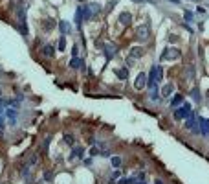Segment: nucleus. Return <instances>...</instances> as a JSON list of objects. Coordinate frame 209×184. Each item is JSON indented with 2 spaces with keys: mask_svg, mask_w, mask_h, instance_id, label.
I'll use <instances>...</instances> for the list:
<instances>
[{
  "mask_svg": "<svg viewBox=\"0 0 209 184\" xmlns=\"http://www.w3.org/2000/svg\"><path fill=\"white\" fill-rule=\"evenodd\" d=\"M114 54H116V48H112V46H106V57L110 59Z\"/></svg>",
  "mask_w": 209,
  "mask_h": 184,
  "instance_id": "393cba45",
  "label": "nucleus"
},
{
  "mask_svg": "<svg viewBox=\"0 0 209 184\" xmlns=\"http://www.w3.org/2000/svg\"><path fill=\"white\" fill-rule=\"evenodd\" d=\"M48 144H50V138H46V140H44V146H42V149H44V151L48 149Z\"/></svg>",
  "mask_w": 209,
  "mask_h": 184,
  "instance_id": "c756f323",
  "label": "nucleus"
},
{
  "mask_svg": "<svg viewBox=\"0 0 209 184\" xmlns=\"http://www.w3.org/2000/svg\"><path fill=\"white\" fill-rule=\"evenodd\" d=\"M193 114V109H191V103H183L182 107H178L174 110V118L176 120H182V118H187Z\"/></svg>",
  "mask_w": 209,
  "mask_h": 184,
  "instance_id": "f03ea898",
  "label": "nucleus"
},
{
  "mask_svg": "<svg viewBox=\"0 0 209 184\" xmlns=\"http://www.w3.org/2000/svg\"><path fill=\"white\" fill-rule=\"evenodd\" d=\"M57 24H55V20L53 18H48V20H44V30L48 31V30H53Z\"/></svg>",
  "mask_w": 209,
  "mask_h": 184,
  "instance_id": "4468645a",
  "label": "nucleus"
},
{
  "mask_svg": "<svg viewBox=\"0 0 209 184\" xmlns=\"http://www.w3.org/2000/svg\"><path fill=\"white\" fill-rule=\"evenodd\" d=\"M149 98H150L152 101H158V100H160V96H158V87H152V88H150V96H149Z\"/></svg>",
  "mask_w": 209,
  "mask_h": 184,
  "instance_id": "a211bd4d",
  "label": "nucleus"
},
{
  "mask_svg": "<svg viewBox=\"0 0 209 184\" xmlns=\"http://www.w3.org/2000/svg\"><path fill=\"white\" fill-rule=\"evenodd\" d=\"M182 57V52L178 48H165L161 54V61H178Z\"/></svg>",
  "mask_w": 209,
  "mask_h": 184,
  "instance_id": "f257e3e1",
  "label": "nucleus"
},
{
  "mask_svg": "<svg viewBox=\"0 0 209 184\" xmlns=\"http://www.w3.org/2000/svg\"><path fill=\"white\" fill-rule=\"evenodd\" d=\"M119 22H121L123 26H128L130 22H132V15H130L128 11H123V13L119 15Z\"/></svg>",
  "mask_w": 209,
  "mask_h": 184,
  "instance_id": "1a4fd4ad",
  "label": "nucleus"
},
{
  "mask_svg": "<svg viewBox=\"0 0 209 184\" xmlns=\"http://www.w3.org/2000/svg\"><path fill=\"white\" fill-rule=\"evenodd\" d=\"M183 17H185V20H187V22H191V20H193V13H191V11H185V15H183Z\"/></svg>",
  "mask_w": 209,
  "mask_h": 184,
  "instance_id": "a878e982",
  "label": "nucleus"
},
{
  "mask_svg": "<svg viewBox=\"0 0 209 184\" xmlns=\"http://www.w3.org/2000/svg\"><path fill=\"white\" fill-rule=\"evenodd\" d=\"M112 166L114 168H119L121 166V158L119 156H112Z\"/></svg>",
  "mask_w": 209,
  "mask_h": 184,
  "instance_id": "4be33fe9",
  "label": "nucleus"
},
{
  "mask_svg": "<svg viewBox=\"0 0 209 184\" xmlns=\"http://www.w3.org/2000/svg\"><path fill=\"white\" fill-rule=\"evenodd\" d=\"M72 55H74V57H77V46H74V50H72Z\"/></svg>",
  "mask_w": 209,
  "mask_h": 184,
  "instance_id": "2f4dec72",
  "label": "nucleus"
},
{
  "mask_svg": "<svg viewBox=\"0 0 209 184\" xmlns=\"http://www.w3.org/2000/svg\"><path fill=\"white\" fill-rule=\"evenodd\" d=\"M64 48H66V39H64V35L59 39V52H64Z\"/></svg>",
  "mask_w": 209,
  "mask_h": 184,
  "instance_id": "412c9836",
  "label": "nucleus"
},
{
  "mask_svg": "<svg viewBox=\"0 0 209 184\" xmlns=\"http://www.w3.org/2000/svg\"><path fill=\"white\" fill-rule=\"evenodd\" d=\"M90 9L94 11V13H97L99 11V4H90Z\"/></svg>",
  "mask_w": 209,
  "mask_h": 184,
  "instance_id": "cd10ccee",
  "label": "nucleus"
},
{
  "mask_svg": "<svg viewBox=\"0 0 209 184\" xmlns=\"http://www.w3.org/2000/svg\"><path fill=\"white\" fill-rule=\"evenodd\" d=\"M147 85V74H138V77H136V81H134V88L136 90H141L143 87Z\"/></svg>",
  "mask_w": 209,
  "mask_h": 184,
  "instance_id": "423d86ee",
  "label": "nucleus"
},
{
  "mask_svg": "<svg viewBox=\"0 0 209 184\" xmlns=\"http://www.w3.org/2000/svg\"><path fill=\"white\" fill-rule=\"evenodd\" d=\"M90 155H92V156L97 155V149H96V147H92V149H90Z\"/></svg>",
  "mask_w": 209,
  "mask_h": 184,
  "instance_id": "7c9ffc66",
  "label": "nucleus"
},
{
  "mask_svg": "<svg viewBox=\"0 0 209 184\" xmlns=\"http://www.w3.org/2000/svg\"><path fill=\"white\" fill-rule=\"evenodd\" d=\"M143 55V48H139V46H134V48L130 50V57L132 59H139Z\"/></svg>",
  "mask_w": 209,
  "mask_h": 184,
  "instance_id": "f8f14e48",
  "label": "nucleus"
},
{
  "mask_svg": "<svg viewBox=\"0 0 209 184\" xmlns=\"http://www.w3.org/2000/svg\"><path fill=\"white\" fill-rule=\"evenodd\" d=\"M149 33H150V30H149L147 24L138 26V30H136V37H138L139 41H147V39H149Z\"/></svg>",
  "mask_w": 209,
  "mask_h": 184,
  "instance_id": "39448f33",
  "label": "nucleus"
},
{
  "mask_svg": "<svg viewBox=\"0 0 209 184\" xmlns=\"http://www.w3.org/2000/svg\"><path fill=\"white\" fill-rule=\"evenodd\" d=\"M37 162H39V156H37V155H31V156H30V160H28V164H26V166H28V168H31V166H35Z\"/></svg>",
  "mask_w": 209,
  "mask_h": 184,
  "instance_id": "aec40b11",
  "label": "nucleus"
},
{
  "mask_svg": "<svg viewBox=\"0 0 209 184\" xmlns=\"http://www.w3.org/2000/svg\"><path fill=\"white\" fill-rule=\"evenodd\" d=\"M83 153H84V149L83 147H74V156H83Z\"/></svg>",
  "mask_w": 209,
  "mask_h": 184,
  "instance_id": "5701e85b",
  "label": "nucleus"
},
{
  "mask_svg": "<svg viewBox=\"0 0 209 184\" xmlns=\"http://www.w3.org/2000/svg\"><path fill=\"white\" fill-rule=\"evenodd\" d=\"M90 17H92L90 6H83V20H90Z\"/></svg>",
  "mask_w": 209,
  "mask_h": 184,
  "instance_id": "2eb2a0df",
  "label": "nucleus"
},
{
  "mask_svg": "<svg viewBox=\"0 0 209 184\" xmlns=\"http://www.w3.org/2000/svg\"><path fill=\"white\" fill-rule=\"evenodd\" d=\"M147 85L152 88V87H158V66H152L150 68V74L147 76Z\"/></svg>",
  "mask_w": 209,
  "mask_h": 184,
  "instance_id": "20e7f679",
  "label": "nucleus"
},
{
  "mask_svg": "<svg viewBox=\"0 0 209 184\" xmlns=\"http://www.w3.org/2000/svg\"><path fill=\"white\" fill-rule=\"evenodd\" d=\"M59 28H61V31H62V33H68L70 30H72V28H70V24H68L66 20H61V22H59Z\"/></svg>",
  "mask_w": 209,
  "mask_h": 184,
  "instance_id": "f3484780",
  "label": "nucleus"
},
{
  "mask_svg": "<svg viewBox=\"0 0 209 184\" xmlns=\"http://www.w3.org/2000/svg\"><path fill=\"white\" fill-rule=\"evenodd\" d=\"M182 100H183V96H182V94H174V98L171 100V107H178V105L182 103Z\"/></svg>",
  "mask_w": 209,
  "mask_h": 184,
  "instance_id": "dca6fc26",
  "label": "nucleus"
},
{
  "mask_svg": "<svg viewBox=\"0 0 209 184\" xmlns=\"http://www.w3.org/2000/svg\"><path fill=\"white\" fill-rule=\"evenodd\" d=\"M173 92H174V85L173 83H167L163 88H161V96H165V98H169L171 94H173Z\"/></svg>",
  "mask_w": 209,
  "mask_h": 184,
  "instance_id": "9d476101",
  "label": "nucleus"
},
{
  "mask_svg": "<svg viewBox=\"0 0 209 184\" xmlns=\"http://www.w3.org/2000/svg\"><path fill=\"white\" fill-rule=\"evenodd\" d=\"M196 125H198V116L193 112L191 116H187V118H185V127H187L189 131H193V133H196V134H200V129H198Z\"/></svg>",
  "mask_w": 209,
  "mask_h": 184,
  "instance_id": "7ed1b4c3",
  "label": "nucleus"
},
{
  "mask_svg": "<svg viewBox=\"0 0 209 184\" xmlns=\"http://www.w3.org/2000/svg\"><path fill=\"white\" fill-rule=\"evenodd\" d=\"M83 6L81 8H77V11H75V26L77 28H81V24H83Z\"/></svg>",
  "mask_w": 209,
  "mask_h": 184,
  "instance_id": "9b49d317",
  "label": "nucleus"
},
{
  "mask_svg": "<svg viewBox=\"0 0 209 184\" xmlns=\"http://www.w3.org/2000/svg\"><path fill=\"white\" fill-rule=\"evenodd\" d=\"M0 127H4V122H2V120H0Z\"/></svg>",
  "mask_w": 209,
  "mask_h": 184,
  "instance_id": "72a5a7b5",
  "label": "nucleus"
},
{
  "mask_svg": "<svg viewBox=\"0 0 209 184\" xmlns=\"http://www.w3.org/2000/svg\"><path fill=\"white\" fill-rule=\"evenodd\" d=\"M83 59H77V57H74L72 61H70V66H72V68H83Z\"/></svg>",
  "mask_w": 209,
  "mask_h": 184,
  "instance_id": "ddd939ff",
  "label": "nucleus"
},
{
  "mask_svg": "<svg viewBox=\"0 0 209 184\" xmlns=\"http://www.w3.org/2000/svg\"><path fill=\"white\" fill-rule=\"evenodd\" d=\"M64 142H66L68 146H74V136H72V134H64Z\"/></svg>",
  "mask_w": 209,
  "mask_h": 184,
  "instance_id": "b1692460",
  "label": "nucleus"
},
{
  "mask_svg": "<svg viewBox=\"0 0 209 184\" xmlns=\"http://www.w3.org/2000/svg\"><path fill=\"white\" fill-rule=\"evenodd\" d=\"M198 129H200V134L202 136H209V120L205 118H198Z\"/></svg>",
  "mask_w": 209,
  "mask_h": 184,
  "instance_id": "0eeeda50",
  "label": "nucleus"
},
{
  "mask_svg": "<svg viewBox=\"0 0 209 184\" xmlns=\"http://www.w3.org/2000/svg\"><path fill=\"white\" fill-rule=\"evenodd\" d=\"M193 98H195V101H200V96H198V90L196 88L193 90Z\"/></svg>",
  "mask_w": 209,
  "mask_h": 184,
  "instance_id": "c85d7f7f",
  "label": "nucleus"
},
{
  "mask_svg": "<svg viewBox=\"0 0 209 184\" xmlns=\"http://www.w3.org/2000/svg\"><path fill=\"white\" fill-rule=\"evenodd\" d=\"M6 114H8V116H9V118H11V120H13V118H15V116H17V112H15V110H13V109H9V110H6Z\"/></svg>",
  "mask_w": 209,
  "mask_h": 184,
  "instance_id": "bb28decb",
  "label": "nucleus"
},
{
  "mask_svg": "<svg viewBox=\"0 0 209 184\" xmlns=\"http://www.w3.org/2000/svg\"><path fill=\"white\" fill-rule=\"evenodd\" d=\"M40 54L44 55V57H53V54H55V48L52 44H44L42 46V50H40Z\"/></svg>",
  "mask_w": 209,
  "mask_h": 184,
  "instance_id": "6e6552de",
  "label": "nucleus"
},
{
  "mask_svg": "<svg viewBox=\"0 0 209 184\" xmlns=\"http://www.w3.org/2000/svg\"><path fill=\"white\" fill-rule=\"evenodd\" d=\"M154 184H163V180H160V179H156V180H154Z\"/></svg>",
  "mask_w": 209,
  "mask_h": 184,
  "instance_id": "473e14b6",
  "label": "nucleus"
},
{
  "mask_svg": "<svg viewBox=\"0 0 209 184\" xmlns=\"http://www.w3.org/2000/svg\"><path fill=\"white\" fill-rule=\"evenodd\" d=\"M116 76H118L119 79H127V76H128V70H127V68H123V70H116Z\"/></svg>",
  "mask_w": 209,
  "mask_h": 184,
  "instance_id": "6ab92c4d",
  "label": "nucleus"
}]
</instances>
